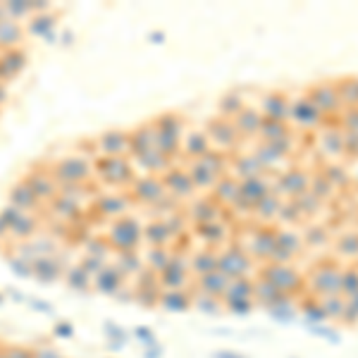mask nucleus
Wrapping results in <instances>:
<instances>
[{"instance_id":"1","label":"nucleus","mask_w":358,"mask_h":358,"mask_svg":"<svg viewBox=\"0 0 358 358\" xmlns=\"http://www.w3.org/2000/svg\"><path fill=\"white\" fill-rule=\"evenodd\" d=\"M50 174H53L55 184L60 189L91 184V179H94V158L84 156V153H70V156L60 158L55 165H50Z\"/></svg>"},{"instance_id":"2","label":"nucleus","mask_w":358,"mask_h":358,"mask_svg":"<svg viewBox=\"0 0 358 358\" xmlns=\"http://www.w3.org/2000/svg\"><path fill=\"white\" fill-rule=\"evenodd\" d=\"M94 177L115 189H129V184L136 179V167L129 156H98L94 161Z\"/></svg>"},{"instance_id":"3","label":"nucleus","mask_w":358,"mask_h":358,"mask_svg":"<svg viewBox=\"0 0 358 358\" xmlns=\"http://www.w3.org/2000/svg\"><path fill=\"white\" fill-rule=\"evenodd\" d=\"M141 241H144V225H141L134 215H124V218L110 223L107 244H110V248H115L117 253L139 251Z\"/></svg>"},{"instance_id":"4","label":"nucleus","mask_w":358,"mask_h":358,"mask_svg":"<svg viewBox=\"0 0 358 358\" xmlns=\"http://www.w3.org/2000/svg\"><path fill=\"white\" fill-rule=\"evenodd\" d=\"M153 124L156 132V146L165 158L174 161V156L181 151V136H184V124L179 115H161Z\"/></svg>"},{"instance_id":"5","label":"nucleus","mask_w":358,"mask_h":358,"mask_svg":"<svg viewBox=\"0 0 358 358\" xmlns=\"http://www.w3.org/2000/svg\"><path fill=\"white\" fill-rule=\"evenodd\" d=\"M129 208H132V196L129 191H98L94 194V210L98 220H115L129 215Z\"/></svg>"},{"instance_id":"6","label":"nucleus","mask_w":358,"mask_h":358,"mask_svg":"<svg viewBox=\"0 0 358 358\" xmlns=\"http://www.w3.org/2000/svg\"><path fill=\"white\" fill-rule=\"evenodd\" d=\"M0 223L5 225V230L15 239H33L38 227H41L36 213H24V210H20L15 206H8L0 213Z\"/></svg>"},{"instance_id":"7","label":"nucleus","mask_w":358,"mask_h":358,"mask_svg":"<svg viewBox=\"0 0 358 358\" xmlns=\"http://www.w3.org/2000/svg\"><path fill=\"white\" fill-rule=\"evenodd\" d=\"M129 196H132V203L136 201L141 206L153 208L167 196V191H165V184L158 174H136V179L129 184Z\"/></svg>"},{"instance_id":"8","label":"nucleus","mask_w":358,"mask_h":358,"mask_svg":"<svg viewBox=\"0 0 358 358\" xmlns=\"http://www.w3.org/2000/svg\"><path fill=\"white\" fill-rule=\"evenodd\" d=\"M22 181L29 186L31 194L38 198V203H41V206H48V203L60 194V186L55 184L53 174H50V167L31 170V172H27V177Z\"/></svg>"},{"instance_id":"9","label":"nucleus","mask_w":358,"mask_h":358,"mask_svg":"<svg viewBox=\"0 0 358 358\" xmlns=\"http://www.w3.org/2000/svg\"><path fill=\"white\" fill-rule=\"evenodd\" d=\"M206 136L210 141V146H215V151H232L239 141V134L234 129V122L227 117H215L206 124Z\"/></svg>"},{"instance_id":"10","label":"nucleus","mask_w":358,"mask_h":358,"mask_svg":"<svg viewBox=\"0 0 358 358\" xmlns=\"http://www.w3.org/2000/svg\"><path fill=\"white\" fill-rule=\"evenodd\" d=\"M251 268V258L244 248L239 246H230L225 248L223 253H218V270L223 272L227 280H241L244 275Z\"/></svg>"},{"instance_id":"11","label":"nucleus","mask_w":358,"mask_h":358,"mask_svg":"<svg viewBox=\"0 0 358 358\" xmlns=\"http://www.w3.org/2000/svg\"><path fill=\"white\" fill-rule=\"evenodd\" d=\"M163 184H165V191L174 198V201H184V198H191L194 196V181H191L189 172L181 167H174L170 165L167 170L163 172Z\"/></svg>"},{"instance_id":"12","label":"nucleus","mask_w":358,"mask_h":358,"mask_svg":"<svg viewBox=\"0 0 358 358\" xmlns=\"http://www.w3.org/2000/svg\"><path fill=\"white\" fill-rule=\"evenodd\" d=\"M263 280L270 282L280 294H287L294 292L301 284V275L294 268H287V265H270V268L263 270Z\"/></svg>"},{"instance_id":"13","label":"nucleus","mask_w":358,"mask_h":358,"mask_svg":"<svg viewBox=\"0 0 358 358\" xmlns=\"http://www.w3.org/2000/svg\"><path fill=\"white\" fill-rule=\"evenodd\" d=\"M98 156H129V132L115 129V132H105L98 139H94Z\"/></svg>"},{"instance_id":"14","label":"nucleus","mask_w":358,"mask_h":358,"mask_svg":"<svg viewBox=\"0 0 358 358\" xmlns=\"http://www.w3.org/2000/svg\"><path fill=\"white\" fill-rule=\"evenodd\" d=\"M306 98L313 103L320 112H334L339 105H342V100H339V94H337V87L334 84H318L308 91V96Z\"/></svg>"},{"instance_id":"15","label":"nucleus","mask_w":358,"mask_h":358,"mask_svg":"<svg viewBox=\"0 0 358 358\" xmlns=\"http://www.w3.org/2000/svg\"><path fill=\"white\" fill-rule=\"evenodd\" d=\"M27 65V53L22 48H10L0 50V82H13V79L24 70Z\"/></svg>"},{"instance_id":"16","label":"nucleus","mask_w":358,"mask_h":358,"mask_svg":"<svg viewBox=\"0 0 358 358\" xmlns=\"http://www.w3.org/2000/svg\"><path fill=\"white\" fill-rule=\"evenodd\" d=\"M292 103L284 94H268L260 103V115L265 119H275V122H287Z\"/></svg>"},{"instance_id":"17","label":"nucleus","mask_w":358,"mask_h":358,"mask_svg":"<svg viewBox=\"0 0 358 358\" xmlns=\"http://www.w3.org/2000/svg\"><path fill=\"white\" fill-rule=\"evenodd\" d=\"M315 292L327 294V297H337L342 292V270H337L334 265H322L315 272Z\"/></svg>"},{"instance_id":"18","label":"nucleus","mask_w":358,"mask_h":358,"mask_svg":"<svg viewBox=\"0 0 358 358\" xmlns=\"http://www.w3.org/2000/svg\"><path fill=\"white\" fill-rule=\"evenodd\" d=\"M306 186H308V174L299 172V170H289V172L280 174L275 194H284V196L297 198L301 194H306Z\"/></svg>"},{"instance_id":"19","label":"nucleus","mask_w":358,"mask_h":358,"mask_svg":"<svg viewBox=\"0 0 358 358\" xmlns=\"http://www.w3.org/2000/svg\"><path fill=\"white\" fill-rule=\"evenodd\" d=\"M189 218L194 220L196 227L215 223V220H220V203L215 201V198H210V196L196 198V201L189 206Z\"/></svg>"},{"instance_id":"20","label":"nucleus","mask_w":358,"mask_h":358,"mask_svg":"<svg viewBox=\"0 0 358 358\" xmlns=\"http://www.w3.org/2000/svg\"><path fill=\"white\" fill-rule=\"evenodd\" d=\"M156 149V132H153V124H139L136 129L129 132V158L139 156Z\"/></svg>"},{"instance_id":"21","label":"nucleus","mask_w":358,"mask_h":358,"mask_svg":"<svg viewBox=\"0 0 358 358\" xmlns=\"http://www.w3.org/2000/svg\"><path fill=\"white\" fill-rule=\"evenodd\" d=\"M289 117H292L297 124H301V127H315V124L322 122V112L318 110V107L311 103L306 96H304V98H299V100H294Z\"/></svg>"},{"instance_id":"22","label":"nucleus","mask_w":358,"mask_h":358,"mask_svg":"<svg viewBox=\"0 0 358 358\" xmlns=\"http://www.w3.org/2000/svg\"><path fill=\"white\" fill-rule=\"evenodd\" d=\"M232 122H234V129L239 136H253L260 132L263 115H260V110H255V107H244Z\"/></svg>"},{"instance_id":"23","label":"nucleus","mask_w":358,"mask_h":358,"mask_svg":"<svg viewBox=\"0 0 358 358\" xmlns=\"http://www.w3.org/2000/svg\"><path fill=\"white\" fill-rule=\"evenodd\" d=\"M277 248V230H258L253 232L251 253L255 258H272Z\"/></svg>"},{"instance_id":"24","label":"nucleus","mask_w":358,"mask_h":358,"mask_svg":"<svg viewBox=\"0 0 358 358\" xmlns=\"http://www.w3.org/2000/svg\"><path fill=\"white\" fill-rule=\"evenodd\" d=\"M230 165H232V170H234V174L239 177V181L260 177L263 170H265L255 156H234V158H230Z\"/></svg>"},{"instance_id":"25","label":"nucleus","mask_w":358,"mask_h":358,"mask_svg":"<svg viewBox=\"0 0 358 358\" xmlns=\"http://www.w3.org/2000/svg\"><path fill=\"white\" fill-rule=\"evenodd\" d=\"M144 239L153 244V248H167V244L174 241L172 232L167 230L163 220H153V223L144 225Z\"/></svg>"},{"instance_id":"26","label":"nucleus","mask_w":358,"mask_h":358,"mask_svg":"<svg viewBox=\"0 0 358 358\" xmlns=\"http://www.w3.org/2000/svg\"><path fill=\"white\" fill-rule=\"evenodd\" d=\"M10 206L24 210V213H31V210L41 208V203H38V198L31 194V189L24 184V181H20V184L13 186V191H10Z\"/></svg>"},{"instance_id":"27","label":"nucleus","mask_w":358,"mask_h":358,"mask_svg":"<svg viewBox=\"0 0 358 358\" xmlns=\"http://www.w3.org/2000/svg\"><path fill=\"white\" fill-rule=\"evenodd\" d=\"M181 151H184L189 158H194V161L201 156H206L210 151V141H208L206 132H189V134L181 136Z\"/></svg>"},{"instance_id":"28","label":"nucleus","mask_w":358,"mask_h":358,"mask_svg":"<svg viewBox=\"0 0 358 358\" xmlns=\"http://www.w3.org/2000/svg\"><path fill=\"white\" fill-rule=\"evenodd\" d=\"M22 41V27L20 22L13 17H5L0 22V50H10V48H20Z\"/></svg>"},{"instance_id":"29","label":"nucleus","mask_w":358,"mask_h":358,"mask_svg":"<svg viewBox=\"0 0 358 358\" xmlns=\"http://www.w3.org/2000/svg\"><path fill=\"white\" fill-rule=\"evenodd\" d=\"M186 280V265L179 263V255L172 253L170 263L161 270V282L167 289H179V284Z\"/></svg>"},{"instance_id":"30","label":"nucleus","mask_w":358,"mask_h":358,"mask_svg":"<svg viewBox=\"0 0 358 358\" xmlns=\"http://www.w3.org/2000/svg\"><path fill=\"white\" fill-rule=\"evenodd\" d=\"M189 268L196 272L198 277L208 275V272L218 270V253H213V248H203V251H196L189 260Z\"/></svg>"},{"instance_id":"31","label":"nucleus","mask_w":358,"mask_h":358,"mask_svg":"<svg viewBox=\"0 0 358 358\" xmlns=\"http://www.w3.org/2000/svg\"><path fill=\"white\" fill-rule=\"evenodd\" d=\"M124 282V272L117 265H105L103 270L96 275V284H98L100 292H117Z\"/></svg>"},{"instance_id":"32","label":"nucleus","mask_w":358,"mask_h":358,"mask_svg":"<svg viewBox=\"0 0 358 358\" xmlns=\"http://www.w3.org/2000/svg\"><path fill=\"white\" fill-rule=\"evenodd\" d=\"M213 198L218 203H225V206H234L237 203V198H239V179H234V177H225L215 184V194H213Z\"/></svg>"},{"instance_id":"33","label":"nucleus","mask_w":358,"mask_h":358,"mask_svg":"<svg viewBox=\"0 0 358 358\" xmlns=\"http://www.w3.org/2000/svg\"><path fill=\"white\" fill-rule=\"evenodd\" d=\"M196 234L201 239H206V241L210 244V248H213L227 239V230H225V225H220V220H215V223H208V225H198Z\"/></svg>"},{"instance_id":"34","label":"nucleus","mask_w":358,"mask_h":358,"mask_svg":"<svg viewBox=\"0 0 358 358\" xmlns=\"http://www.w3.org/2000/svg\"><path fill=\"white\" fill-rule=\"evenodd\" d=\"M201 287L206 289V294H227L230 289V280L220 270H213L208 275L201 277Z\"/></svg>"},{"instance_id":"35","label":"nucleus","mask_w":358,"mask_h":358,"mask_svg":"<svg viewBox=\"0 0 358 358\" xmlns=\"http://www.w3.org/2000/svg\"><path fill=\"white\" fill-rule=\"evenodd\" d=\"M260 136H263L265 144H272V141H280V139H287L289 136V129L284 127V122H275V119H265L263 117V124H260Z\"/></svg>"},{"instance_id":"36","label":"nucleus","mask_w":358,"mask_h":358,"mask_svg":"<svg viewBox=\"0 0 358 358\" xmlns=\"http://www.w3.org/2000/svg\"><path fill=\"white\" fill-rule=\"evenodd\" d=\"M33 270L41 280H55L60 275V263L53 255H41L38 260H33Z\"/></svg>"},{"instance_id":"37","label":"nucleus","mask_w":358,"mask_h":358,"mask_svg":"<svg viewBox=\"0 0 358 358\" xmlns=\"http://www.w3.org/2000/svg\"><path fill=\"white\" fill-rule=\"evenodd\" d=\"M255 213H258L260 215V218H275V215L277 213H280V208H282V198H280V194H275V191H270V194L268 196H265L263 198V201H258V203H255Z\"/></svg>"},{"instance_id":"38","label":"nucleus","mask_w":358,"mask_h":358,"mask_svg":"<svg viewBox=\"0 0 358 358\" xmlns=\"http://www.w3.org/2000/svg\"><path fill=\"white\" fill-rule=\"evenodd\" d=\"M117 268L124 272V275H136V272L144 270V260H141L139 251H124L117 253Z\"/></svg>"},{"instance_id":"39","label":"nucleus","mask_w":358,"mask_h":358,"mask_svg":"<svg viewBox=\"0 0 358 358\" xmlns=\"http://www.w3.org/2000/svg\"><path fill=\"white\" fill-rule=\"evenodd\" d=\"M246 107V103H244L241 98H239L237 94H230V96H225L223 100H220V117H227V119H234L239 112Z\"/></svg>"},{"instance_id":"40","label":"nucleus","mask_w":358,"mask_h":358,"mask_svg":"<svg viewBox=\"0 0 358 358\" xmlns=\"http://www.w3.org/2000/svg\"><path fill=\"white\" fill-rule=\"evenodd\" d=\"M337 94H339V100H342V103L358 107V79H346L344 84H339Z\"/></svg>"},{"instance_id":"41","label":"nucleus","mask_w":358,"mask_h":358,"mask_svg":"<svg viewBox=\"0 0 358 358\" xmlns=\"http://www.w3.org/2000/svg\"><path fill=\"white\" fill-rule=\"evenodd\" d=\"M170 258H172V253H170L167 248H151V253L146 255V260H149L153 265V270H158V272L170 263Z\"/></svg>"},{"instance_id":"42","label":"nucleus","mask_w":358,"mask_h":358,"mask_svg":"<svg viewBox=\"0 0 358 358\" xmlns=\"http://www.w3.org/2000/svg\"><path fill=\"white\" fill-rule=\"evenodd\" d=\"M342 292L346 294H358V270H344L342 272Z\"/></svg>"},{"instance_id":"43","label":"nucleus","mask_w":358,"mask_h":358,"mask_svg":"<svg viewBox=\"0 0 358 358\" xmlns=\"http://www.w3.org/2000/svg\"><path fill=\"white\" fill-rule=\"evenodd\" d=\"M339 248L346 255H356L358 253V234H344V239L339 241Z\"/></svg>"},{"instance_id":"44","label":"nucleus","mask_w":358,"mask_h":358,"mask_svg":"<svg viewBox=\"0 0 358 358\" xmlns=\"http://www.w3.org/2000/svg\"><path fill=\"white\" fill-rule=\"evenodd\" d=\"M89 277L91 275L82 268V265H79V268H70V272H67V282H70L72 287H75V284H87Z\"/></svg>"},{"instance_id":"45","label":"nucleus","mask_w":358,"mask_h":358,"mask_svg":"<svg viewBox=\"0 0 358 358\" xmlns=\"http://www.w3.org/2000/svg\"><path fill=\"white\" fill-rule=\"evenodd\" d=\"M53 27H55V22L50 20V17H36V20H33V24H31V31L41 33V36H43V33L48 29H53Z\"/></svg>"},{"instance_id":"46","label":"nucleus","mask_w":358,"mask_h":358,"mask_svg":"<svg viewBox=\"0 0 358 358\" xmlns=\"http://www.w3.org/2000/svg\"><path fill=\"white\" fill-rule=\"evenodd\" d=\"M344 127L349 129V134H358V107H349L346 110Z\"/></svg>"}]
</instances>
